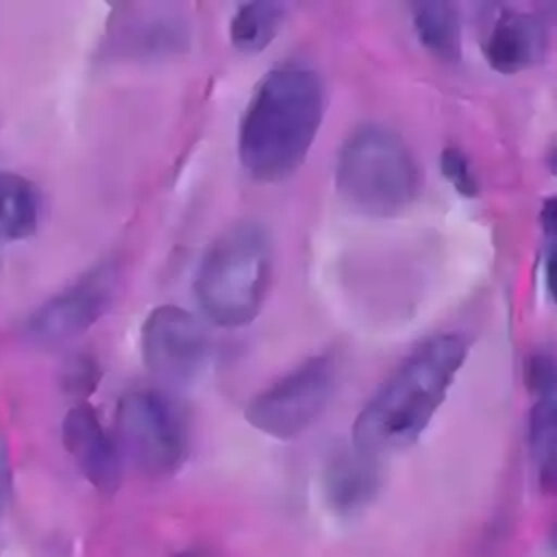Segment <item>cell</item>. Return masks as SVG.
I'll return each instance as SVG.
<instances>
[{"mask_svg":"<svg viewBox=\"0 0 557 557\" xmlns=\"http://www.w3.org/2000/svg\"><path fill=\"white\" fill-rule=\"evenodd\" d=\"M324 115V89L315 72L276 67L250 96L239 133L237 154L244 170L263 183L292 176L307 159Z\"/></svg>","mask_w":557,"mask_h":557,"instance_id":"6da1fadb","label":"cell"},{"mask_svg":"<svg viewBox=\"0 0 557 557\" xmlns=\"http://www.w3.org/2000/svg\"><path fill=\"white\" fill-rule=\"evenodd\" d=\"M468 352L457 333H442L403 361L389 381L370 398L352 424V444L376 455L403 448L418 440Z\"/></svg>","mask_w":557,"mask_h":557,"instance_id":"7a4b0ae2","label":"cell"},{"mask_svg":"<svg viewBox=\"0 0 557 557\" xmlns=\"http://www.w3.org/2000/svg\"><path fill=\"white\" fill-rule=\"evenodd\" d=\"M272 274V237L252 220L226 226L205 250L194 274V296L218 326L252 322L265 300Z\"/></svg>","mask_w":557,"mask_h":557,"instance_id":"3957f363","label":"cell"},{"mask_svg":"<svg viewBox=\"0 0 557 557\" xmlns=\"http://www.w3.org/2000/svg\"><path fill=\"white\" fill-rule=\"evenodd\" d=\"M335 185L350 207L370 215H392L418 196L420 168L396 133L363 124L339 148Z\"/></svg>","mask_w":557,"mask_h":557,"instance_id":"277c9868","label":"cell"},{"mask_svg":"<svg viewBox=\"0 0 557 557\" xmlns=\"http://www.w3.org/2000/svg\"><path fill=\"white\" fill-rule=\"evenodd\" d=\"M117 435L124 450L148 474H170L187 457L183 409L159 389H131L117 405Z\"/></svg>","mask_w":557,"mask_h":557,"instance_id":"5b68a950","label":"cell"},{"mask_svg":"<svg viewBox=\"0 0 557 557\" xmlns=\"http://www.w3.org/2000/svg\"><path fill=\"white\" fill-rule=\"evenodd\" d=\"M335 381V359L315 355L252 396L246 405V420L270 437L294 440L326 409Z\"/></svg>","mask_w":557,"mask_h":557,"instance_id":"8992f818","label":"cell"},{"mask_svg":"<svg viewBox=\"0 0 557 557\" xmlns=\"http://www.w3.org/2000/svg\"><path fill=\"white\" fill-rule=\"evenodd\" d=\"M117 287L120 268L113 261H104L35 309L24 331L33 342L46 346L70 342L109 311Z\"/></svg>","mask_w":557,"mask_h":557,"instance_id":"52a82bcc","label":"cell"},{"mask_svg":"<svg viewBox=\"0 0 557 557\" xmlns=\"http://www.w3.org/2000/svg\"><path fill=\"white\" fill-rule=\"evenodd\" d=\"M139 346L150 374L165 383H187L205 366L209 337L194 313L161 305L144 320Z\"/></svg>","mask_w":557,"mask_h":557,"instance_id":"ba28073f","label":"cell"},{"mask_svg":"<svg viewBox=\"0 0 557 557\" xmlns=\"http://www.w3.org/2000/svg\"><path fill=\"white\" fill-rule=\"evenodd\" d=\"M61 440L83 476L98 492H117L122 483L120 450L89 403L78 400L67 409L61 424Z\"/></svg>","mask_w":557,"mask_h":557,"instance_id":"9c48e42d","label":"cell"},{"mask_svg":"<svg viewBox=\"0 0 557 557\" xmlns=\"http://www.w3.org/2000/svg\"><path fill=\"white\" fill-rule=\"evenodd\" d=\"M111 52L128 57H165L183 52L189 44V26L178 13L137 9L113 20Z\"/></svg>","mask_w":557,"mask_h":557,"instance_id":"30bf717a","label":"cell"},{"mask_svg":"<svg viewBox=\"0 0 557 557\" xmlns=\"http://www.w3.org/2000/svg\"><path fill=\"white\" fill-rule=\"evenodd\" d=\"M546 44V28L535 15L505 11L487 33L483 52L496 72L513 74L537 63Z\"/></svg>","mask_w":557,"mask_h":557,"instance_id":"8fae6325","label":"cell"},{"mask_svg":"<svg viewBox=\"0 0 557 557\" xmlns=\"http://www.w3.org/2000/svg\"><path fill=\"white\" fill-rule=\"evenodd\" d=\"M374 457L359 448L337 453L326 468V494L337 511H352L376 492Z\"/></svg>","mask_w":557,"mask_h":557,"instance_id":"7c38bea8","label":"cell"},{"mask_svg":"<svg viewBox=\"0 0 557 557\" xmlns=\"http://www.w3.org/2000/svg\"><path fill=\"white\" fill-rule=\"evenodd\" d=\"M41 213L37 187L13 172H0V244L35 233Z\"/></svg>","mask_w":557,"mask_h":557,"instance_id":"4fadbf2b","label":"cell"},{"mask_svg":"<svg viewBox=\"0 0 557 557\" xmlns=\"http://www.w3.org/2000/svg\"><path fill=\"white\" fill-rule=\"evenodd\" d=\"M411 17L424 48L444 61H457L461 54V28L457 7L444 0L413 2Z\"/></svg>","mask_w":557,"mask_h":557,"instance_id":"5bb4252c","label":"cell"},{"mask_svg":"<svg viewBox=\"0 0 557 557\" xmlns=\"http://www.w3.org/2000/svg\"><path fill=\"white\" fill-rule=\"evenodd\" d=\"M285 7L278 2H244L228 22L231 44L248 54L261 52L281 30Z\"/></svg>","mask_w":557,"mask_h":557,"instance_id":"9a60e30c","label":"cell"},{"mask_svg":"<svg viewBox=\"0 0 557 557\" xmlns=\"http://www.w3.org/2000/svg\"><path fill=\"white\" fill-rule=\"evenodd\" d=\"M529 440L542 457L557 450V379L540 389V398L531 409Z\"/></svg>","mask_w":557,"mask_h":557,"instance_id":"2e32d148","label":"cell"},{"mask_svg":"<svg viewBox=\"0 0 557 557\" xmlns=\"http://www.w3.org/2000/svg\"><path fill=\"white\" fill-rule=\"evenodd\" d=\"M98 363L87 357V355H76L72 357L61 374V383L65 387V392H70L76 398H83L87 394H91L98 387Z\"/></svg>","mask_w":557,"mask_h":557,"instance_id":"e0dca14e","label":"cell"},{"mask_svg":"<svg viewBox=\"0 0 557 557\" xmlns=\"http://www.w3.org/2000/svg\"><path fill=\"white\" fill-rule=\"evenodd\" d=\"M442 172L463 196L476 194V181L470 170V163L466 154L459 152L457 148H448L442 152Z\"/></svg>","mask_w":557,"mask_h":557,"instance_id":"ac0fdd59","label":"cell"},{"mask_svg":"<svg viewBox=\"0 0 557 557\" xmlns=\"http://www.w3.org/2000/svg\"><path fill=\"white\" fill-rule=\"evenodd\" d=\"M540 485L548 494H557V450L544 455L542 468H540Z\"/></svg>","mask_w":557,"mask_h":557,"instance_id":"d6986e66","label":"cell"},{"mask_svg":"<svg viewBox=\"0 0 557 557\" xmlns=\"http://www.w3.org/2000/svg\"><path fill=\"white\" fill-rule=\"evenodd\" d=\"M540 220H542V226L546 233L550 235H557V196L555 198H548L542 207V213H540Z\"/></svg>","mask_w":557,"mask_h":557,"instance_id":"ffe728a7","label":"cell"},{"mask_svg":"<svg viewBox=\"0 0 557 557\" xmlns=\"http://www.w3.org/2000/svg\"><path fill=\"white\" fill-rule=\"evenodd\" d=\"M9 483H11V470H9V459H7V450L0 444V507L7 500L9 494Z\"/></svg>","mask_w":557,"mask_h":557,"instance_id":"44dd1931","label":"cell"},{"mask_svg":"<svg viewBox=\"0 0 557 557\" xmlns=\"http://www.w3.org/2000/svg\"><path fill=\"white\" fill-rule=\"evenodd\" d=\"M546 285L550 296L557 300V248H553V252L548 255L546 261Z\"/></svg>","mask_w":557,"mask_h":557,"instance_id":"7402d4cb","label":"cell"},{"mask_svg":"<svg viewBox=\"0 0 557 557\" xmlns=\"http://www.w3.org/2000/svg\"><path fill=\"white\" fill-rule=\"evenodd\" d=\"M176 557H213V555L207 553V550H202V548H187V550L178 553Z\"/></svg>","mask_w":557,"mask_h":557,"instance_id":"603a6c76","label":"cell"},{"mask_svg":"<svg viewBox=\"0 0 557 557\" xmlns=\"http://www.w3.org/2000/svg\"><path fill=\"white\" fill-rule=\"evenodd\" d=\"M555 546H557V531H555Z\"/></svg>","mask_w":557,"mask_h":557,"instance_id":"cb8c5ba5","label":"cell"},{"mask_svg":"<svg viewBox=\"0 0 557 557\" xmlns=\"http://www.w3.org/2000/svg\"><path fill=\"white\" fill-rule=\"evenodd\" d=\"M555 168H557V154H555Z\"/></svg>","mask_w":557,"mask_h":557,"instance_id":"d4e9b609","label":"cell"}]
</instances>
